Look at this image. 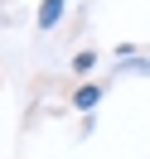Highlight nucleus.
Instances as JSON below:
<instances>
[{
	"instance_id": "nucleus-2",
	"label": "nucleus",
	"mask_w": 150,
	"mask_h": 159,
	"mask_svg": "<svg viewBox=\"0 0 150 159\" xmlns=\"http://www.w3.org/2000/svg\"><path fill=\"white\" fill-rule=\"evenodd\" d=\"M97 101H102V87H97V82H82V87L73 92V106H78V111H92Z\"/></svg>"
},
{
	"instance_id": "nucleus-3",
	"label": "nucleus",
	"mask_w": 150,
	"mask_h": 159,
	"mask_svg": "<svg viewBox=\"0 0 150 159\" xmlns=\"http://www.w3.org/2000/svg\"><path fill=\"white\" fill-rule=\"evenodd\" d=\"M92 63H97V53H78V58H73V68H78V72H87Z\"/></svg>"
},
{
	"instance_id": "nucleus-1",
	"label": "nucleus",
	"mask_w": 150,
	"mask_h": 159,
	"mask_svg": "<svg viewBox=\"0 0 150 159\" xmlns=\"http://www.w3.org/2000/svg\"><path fill=\"white\" fill-rule=\"evenodd\" d=\"M63 10H68V0H39V15H34V24H39V29H53V24L63 20Z\"/></svg>"
}]
</instances>
